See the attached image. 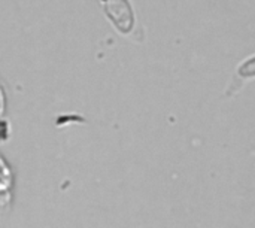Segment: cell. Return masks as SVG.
I'll use <instances>...</instances> for the list:
<instances>
[{"label":"cell","mask_w":255,"mask_h":228,"mask_svg":"<svg viewBox=\"0 0 255 228\" xmlns=\"http://www.w3.org/2000/svg\"><path fill=\"white\" fill-rule=\"evenodd\" d=\"M105 13L114 25L124 34L130 33L134 27V12L128 0H99Z\"/></svg>","instance_id":"cell-1"}]
</instances>
